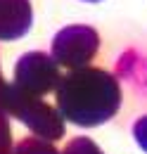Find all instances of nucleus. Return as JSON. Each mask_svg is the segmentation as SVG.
<instances>
[{
  "instance_id": "1",
  "label": "nucleus",
  "mask_w": 147,
  "mask_h": 154,
  "mask_svg": "<svg viewBox=\"0 0 147 154\" xmlns=\"http://www.w3.org/2000/svg\"><path fill=\"white\" fill-rule=\"evenodd\" d=\"M55 100L64 121L81 128H95L116 116L121 107V85L105 69L78 66L59 78Z\"/></svg>"
},
{
  "instance_id": "2",
  "label": "nucleus",
  "mask_w": 147,
  "mask_h": 154,
  "mask_svg": "<svg viewBox=\"0 0 147 154\" xmlns=\"http://www.w3.org/2000/svg\"><path fill=\"white\" fill-rule=\"evenodd\" d=\"M0 100H2L5 112L14 119H19L33 135L45 137L50 142L64 137V133H67L64 116L59 114L57 107H50L48 102H43V97L26 95L19 88H14L12 83H2Z\"/></svg>"
},
{
  "instance_id": "3",
  "label": "nucleus",
  "mask_w": 147,
  "mask_h": 154,
  "mask_svg": "<svg viewBox=\"0 0 147 154\" xmlns=\"http://www.w3.org/2000/svg\"><path fill=\"white\" fill-rule=\"evenodd\" d=\"M97 50H100L97 31L86 24H74V26H64L52 38L50 55L59 66L78 69V66H88V62L97 55Z\"/></svg>"
},
{
  "instance_id": "4",
  "label": "nucleus",
  "mask_w": 147,
  "mask_h": 154,
  "mask_svg": "<svg viewBox=\"0 0 147 154\" xmlns=\"http://www.w3.org/2000/svg\"><path fill=\"white\" fill-rule=\"evenodd\" d=\"M59 64L48 52H26L14 64V81L12 85L26 95L43 97L52 93L59 83Z\"/></svg>"
},
{
  "instance_id": "5",
  "label": "nucleus",
  "mask_w": 147,
  "mask_h": 154,
  "mask_svg": "<svg viewBox=\"0 0 147 154\" xmlns=\"http://www.w3.org/2000/svg\"><path fill=\"white\" fill-rule=\"evenodd\" d=\"M31 0H0V40H17L31 29Z\"/></svg>"
},
{
  "instance_id": "6",
  "label": "nucleus",
  "mask_w": 147,
  "mask_h": 154,
  "mask_svg": "<svg viewBox=\"0 0 147 154\" xmlns=\"http://www.w3.org/2000/svg\"><path fill=\"white\" fill-rule=\"evenodd\" d=\"M12 154H62V152H57V147L50 140L38 137V135H31V137L19 140L17 145L12 147Z\"/></svg>"
},
{
  "instance_id": "7",
  "label": "nucleus",
  "mask_w": 147,
  "mask_h": 154,
  "mask_svg": "<svg viewBox=\"0 0 147 154\" xmlns=\"http://www.w3.org/2000/svg\"><path fill=\"white\" fill-rule=\"evenodd\" d=\"M62 154H105L95 142H92L90 137H74V140H69V145L62 149Z\"/></svg>"
},
{
  "instance_id": "8",
  "label": "nucleus",
  "mask_w": 147,
  "mask_h": 154,
  "mask_svg": "<svg viewBox=\"0 0 147 154\" xmlns=\"http://www.w3.org/2000/svg\"><path fill=\"white\" fill-rule=\"evenodd\" d=\"M133 137H135V142L140 145V149L147 152V114L140 116V119L133 123Z\"/></svg>"
},
{
  "instance_id": "9",
  "label": "nucleus",
  "mask_w": 147,
  "mask_h": 154,
  "mask_svg": "<svg viewBox=\"0 0 147 154\" xmlns=\"http://www.w3.org/2000/svg\"><path fill=\"white\" fill-rule=\"evenodd\" d=\"M86 2H97V0H86Z\"/></svg>"
}]
</instances>
